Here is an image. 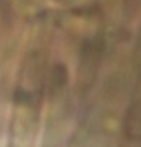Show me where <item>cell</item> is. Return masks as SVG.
Wrapping results in <instances>:
<instances>
[{
  "label": "cell",
  "instance_id": "cell-1",
  "mask_svg": "<svg viewBox=\"0 0 141 147\" xmlns=\"http://www.w3.org/2000/svg\"><path fill=\"white\" fill-rule=\"evenodd\" d=\"M123 125H125V135H127L129 139L139 141L141 139V90L135 94V98H133V101H131Z\"/></svg>",
  "mask_w": 141,
  "mask_h": 147
},
{
  "label": "cell",
  "instance_id": "cell-2",
  "mask_svg": "<svg viewBox=\"0 0 141 147\" xmlns=\"http://www.w3.org/2000/svg\"><path fill=\"white\" fill-rule=\"evenodd\" d=\"M133 66H135V72H137V80L141 82V30L137 34L135 48H133Z\"/></svg>",
  "mask_w": 141,
  "mask_h": 147
},
{
  "label": "cell",
  "instance_id": "cell-3",
  "mask_svg": "<svg viewBox=\"0 0 141 147\" xmlns=\"http://www.w3.org/2000/svg\"><path fill=\"white\" fill-rule=\"evenodd\" d=\"M4 2H6V0H0V8H2V4H4Z\"/></svg>",
  "mask_w": 141,
  "mask_h": 147
}]
</instances>
